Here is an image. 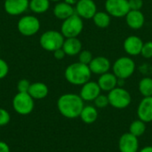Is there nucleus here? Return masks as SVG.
Masks as SVG:
<instances>
[{
  "label": "nucleus",
  "mask_w": 152,
  "mask_h": 152,
  "mask_svg": "<svg viewBox=\"0 0 152 152\" xmlns=\"http://www.w3.org/2000/svg\"><path fill=\"white\" fill-rule=\"evenodd\" d=\"M85 107L84 101L79 94H64L57 101V109L61 116L69 119L79 118L80 113Z\"/></svg>",
  "instance_id": "1"
},
{
  "label": "nucleus",
  "mask_w": 152,
  "mask_h": 152,
  "mask_svg": "<svg viewBox=\"0 0 152 152\" xmlns=\"http://www.w3.org/2000/svg\"><path fill=\"white\" fill-rule=\"evenodd\" d=\"M64 77L66 80L73 86H83L90 81L92 72L88 65L77 61L69 64L66 68Z\"/></svg>",
  "instance_id": "2"
},
{
  "label": "nucleus",
  "mask_w": 152,
  "mask_h": 152,
  "mask_svg": "<svg viewBox=\"0 0 152 152\" xmlns=\"http://www.w3.org/2000/svg\"><path fill=\"white\" fill-rule=\"evenodd\" d=\"M112 72L118 79H127L135 71L136 64L131 56H121L118 58L111 66Z\"/></svg>",
  "instance_id": "3"
},
{
  "label": "nucleus",
  "mask_w": 152,
  "mask_h": 152,
  "mask_svg": "<svg viewBox=\"0 0 152 152\" xmlns=\"http://www.w3.org/2000/svg\"><path fill=\"white\" fill-rule=\"evenodd\" d=\"M65 37L61 31L57 30H47L42 34L39 38V44L41 47L47 51L53 53L55 50L62 47Z\"/></svg>",
  "instance_id": "4"
},
{
  "label": "nucleus",
  "mask_w": 152,
  "mask_h": 152,
  "mask_svg": "<svg viewBox=\"0 0 152 152\" xmlns=\"http://www.w3.org/2000/svg\"><path fill=\"white\" fill-rule=\"evenodd\" d=\"M84 28V21L76 12L64 20L61 26V32L65 38L77 37Z\"/></svg>",
  "instance_id": "5"
},
{
  "label": "nucleus",
  "mask_w": 152,
  "mask_h": 152,
  "mask_svg": "<svg viewBox=\"0 0 152 152\" xmlns=\"http://www.w3.org/2000/svg\"><path fill=\"white\" fill-rule=\"evenodd\" d=\"M110 105L118 110L127 108L132 102V96L130 93L124 87L117 86L108 94Z\"/></svg>",
  "instance_id": "6"
},
{
  "label": "nucleus",
  "mask_w": 152,
  "mask_h": 152,
  "mask_svg": "<svg viewBox=\"0 0 152 152\" xmlns=\"http://www.w3.org/2000/svg\"><path fill=\"white\" fill-rule=\"evenodd\" d=\"M34 99L28 93H17L12 99V108L16 113L21 116L30 114L35 107Z\"/></svg>",
  "instance_id": "7"
},
{
  "label": "nucleus",
  "mask_w": 152,
  "mask_h": 152,
  "mask_svg": "<svg viewBox=\"0 0 152 152\" xmlns=\"http://www.w3.org/2000/svg\"><path fill=\"white\" fill-rule=\"evenodd\" d=\"M18 31L25 37H31L40 29V21L34 15L22 16L17 23Z\"/></svg>",
  "instance_id": "8"
},
{
  "label": "nucleus",
  "mask_w": 152,
  "mask_h": 152,
  "mask_svg": "<svg viewBox=\"0 0 152 152\" xmlns=\"http://www.w3.org/2000/svg\"><path fill=\"white\" fill-rule=\"evenodd\" d=\"M105 11L114 18H124L130 11L128 0H106Z\"/></svg>",
  "instance_id": "9"
},
{
  "label": "nucleus",
  "mask_w": 152,
  "mask_h": 152,
  "mask_svg": "<svg viewBox=\"0 0 152 152\" xmlns=\"http://www.w3.org/2000/svg\"><path fill=\"white\" fill-rule=\"evenodd\" d=\"M75 12L83 20L93 19L97 12V4L94 0H78L75 4Z\"/></svg>",
  "instance_id": "10"
},
{
  "label": "nucleus",
  "mask_w": 152,
  "mask_h": 152,
  "mask_svg": "<svg viewBox=\"0 0 152 152\" xmlns=\"http://www.w3.org/2000/svg\"><path fill=\"white\" fill-rule=\"evenodd\" d=\"M101 92L102 90L98 83L90 80L81 86L79 95L84 102H94L101 94Z\"/></svg>",
  "instance_id": "11"
},
{
  "label": "nucleus",
  "mask_w": 152,
  "mask_h": 152,
  "mask_svg": "<svg viewBox=\"0 0 152 152\" xmlns=\"http://www.w3.org/2000/svg\"><path fill=\"white\" fill-rule=\"evenodd\" d=\"M29 4V0H4V11L12 16H18L25 12Z\"/></svg>",
  "instance_id": "12"
},
{
  "label": "nucleus",
  "mask_w": 152,
  "mask_h": 152,
  "mask_svg": "<svg viewBox=\"0 0 152 152\" xmlns=\"http://www.w3.org/2000/svg\"><path fill=\"white\" fill-rule=\"evenodd\" d=\"M118 149L120 152H138L139 140L129 132L126 133L118 140Z\"/></svg>",
  "instance_id": "13"
},
{
  "label": "nucleus",
  "mask_w": 152,
  "mask_h": 152,
  "mask_svg": "<svg viewBox=\"0 0 152 152\" xmlns=\"http://www.w3.org/2000/svg\"><path fill=\"white\" fill-rule=\"evenodd\" d=\"M143 43L142 39L138 36H129L124 40L123 48L129 56H137L141 54Z\"/></svg>",
  "instance_id": "14"
},
{
  "label": "nucleus",
  "mask_w": 152,
  "mask_h": 152,
  "mask_svg": "<svg viewBox=\"0 0 152 152\" xmlns=\"http://www.w3.org/2000/svg\"><path fill=\"white\" fill-rule=\"evenodd\" d=\"M92 74L95 75H102L107 73L111 69V62L105 56H96L94 57L90 64L88 65Z\"/></svg>",
  "instance_id": "15"
},
{
  "label": "nucleus",
  "mask_w": 152,
  "mask_h": 152,
  "mask_svg": "<svg viewBox=\"0 0 152 152\" xmlns=\"http://www.w3.org/2000/svg\"><path fill=\"white\" fill-rule=\"evenodd\" d=\"M138 118L143 122H152V96L143 97L137 107Z\"/></svg>",
  "instance_id": "16"
},
{
  "label": "nucleus",
  "mask_w": 152,
  "mask_h": 152,
  "mask_svg": "<svg viewBox=\"0 0 152 152\" xmlns=\"http://www.w3.org/2000/svg\"><path fill=\"white\" fill-rule=\"evenodd\" d=\"M125 18L127 26L134 30L141 29L145 24V16L142 11L130 10Z\"/></svg>",
  "instance_id": "17"
},
{
  "label": "nucleus",
  "mask_w": 152,
  "mask_h": 152,
  "mask_svg": "<svg viewBox=\"0 0 152 152\" xmlns=\"http://www.w3.org/2000/svg\"><path fill=\"white\" fill-rule=\"evenodd\" d=\"M118 78L114 75V73L109 71L107 73L100 75L97 83L102 91L109 93L118 86Z\"/></svg>",
  "instance_id": "18"
},
{
  "label": "nucleus",
  "mask_w": 152,
  "mask_h": 152,
  "mask_svg": "<svg viewBox=\"0 0 152 152\" xmlns=\"http://www.w3.org/2000/svg\"><path fill=\"white\" fill-rule=\"evenodd\" d=\"M53 12L57 19L64 20L75 13V7L65 1H60L54 5Z\"/></svg>",
  "instance_id": "19"
},
{
  "label": "nucleus",
  "mask_w": 152,
  "mask_h": 152,
  "mask_svg": "<svg viewBox=\"0 0 152 152\" xmlns=\"http://www.w3.org/2000/svg\"><path fill=\"white\" fill-rule=\"evenodd\" d=\"M61 48L65 52L66 55L69 56L78 55V53L82 51V42L77 37L65 38Z\"/></svg>",
  "instance_id": "20"
},
{
  "label": "nucleus",
  "mask_w": 152,
  "mask_h": 152,
  "mask_svg": "<svg viewBox=\"0 0 152 152\" xmlns=\"http://www.w3.org/2000/svg\"><path fill=\"white\" fill-rule=\"evenodd\" d=\"M28 93L34 100H42L48 95L49 89L45 83L36 82L30 85Z\"/></svg>",
  "instance_id": "21"
},
{
  "label": "nucleus",
  "mask_w": 152,
  "mask_h": 152,
  "mask_svg": "<svg viewBox=\"0 0 152 152\" xmlns=\"http://www.w3.org/2000/svg\"><path fill=\"white\" fill-rule=\"evenodd\" d=\"M98 110L97 108L95 106H92V105H87L85 106L80 113L79 118H81V120L86 124V125H91L93 123H94L97 118H98Z\"/></svg>",
  "instance_id": "22"
},
{
  "label": "nucleus",
  "mask_w": 152,
  "mask_h": 152,
  "mask_svg": "<svg viewBox=\"0 0 152 152\" xmlns=\"http://www.w3.org/2000/svg\"><path fill=\"white\" fill-rule=\"evenodd\" d=\"M93 21L94 25L100 28H106L110 26L111 21V16L105 11H97V12L93 17Z\"/></svg>",
  "instance_id": "23"
},
{
  "label": "nucleus",
  "mask_w": 152,
  "mask_h": 152,
  "mask_svg": "<svg viewBox=\"0 0 152 152\" xmlns=\"http://www.w3.org/2000/svg\"><path fill=\"white\" fill-rule=\"evenodd\" d=\"M50 7V0H29L28 8L35 13H44Z\"/></svg>",
  "instance_id": "24"
},
{
  "label": "nucleus",
  "mask_w": 152,
  "mask_h": 152,
  "mask_svg": "<svg viewBox=\"0 0 152 152\" xmlns=\"http://www.w3.org/2000/svg\"><path fill=\"white\" fill-rule=\"evenodd\" d=\"M138 90L143 97L152 96V78L150 77H142L138 84Z\"/></svg>",
  "instance_id": "25"
},
{
  "label": "nucleus",
  "mask_w": 152,
  "mask_h": 152,
  "mask_svg": "<svg viewBox=\"0 0 152 152\" xmlns=\"http://www.w3.org/2000/svg\"><path fill=\"white\" fill-rule=\"evenodd\" d=\"M145 131H146V123L139 118L134 120L129 126V133L137 138L143 135Z\"/></svg>",
  "instance_id": "26"
},
{
  "label": "nucleus",
  "mask_w": 152,
  "mask_h": 152,
  "mask_svg": "<svg viewBox=\"0 0 152 152\" xmlns=\"http://www.w3.org/2000/svg\"><path fill=\"white\" fill-rule=\"evenodd\" d=\"M93 59H94L93 53L89 50H82L78 53V61L81 63L89 65Z\"/></svg>",
  "instance_id": "27"
},
{
  "label": "nucleus",
  "mask_w": 152,
  "mask_h": 152,
  "mask_svg": "<svg viewBox=\"0 0 152 152\" xmlns=\"http://www.w3.org/2000/svg\"><path fill=\"white\" fill-rule=\"evenodd\" d=\"M94 106H95L97 109H104V108H106L107 106L110 105L108 95H105V94H101L94 101Z\"/></svg>",
  "instance_id": "28"
},
{
  "label": "nucleus",
  "mask_w": 152,
  "mask_h": 152,
  "mask_svg": "<svg viewBox=\"0 0 152 152\" xmlns=\"http://www.w3.org/2000/svg\"><path fill=\"white\" fill-rule=\"evenodd\" d=\"M141 55L144 59H151L152 58V41H147L143 43Z\"/></svg>",
  "instance_id": "29"
},
{
  "label": "nucleus",
  "mask_w": 152,
  "mask_h": 152,
  "mask_svg": "<svg viewBox=\"0 0 152 152\" xmlns=\"http://www.w3.org/2000/svg\"><path fill=\"white\" fill-rule=\"evenodd\" d=\"M30 82L28 79H20L17 83V90L19 93H28L29 86H30Z\"/></svg>",
  "instance_id": "30"
},
{
  "label": "nucleus",
  "mask_w": 152,
  "mask_h": 152,
  "mask_svg": "<svg viewBox=\"0 0 152 152\" xmlns=\"http://www.w3.org/2000/svg\"><path fill=\"white\" fill-rule=\"evenodd\" d=\"M10 120H11L10 113L6 110L0 108V126H4L8 125Z\"/></svg>",
  "instance_id": "31"
},
{
  "label": "nucleus",
  "mask_w": 152,
  "mask_h": 152,
  "mask_svg": "<svg viewBox=\"0 0 152 152\" xmlns=\"http://www.w3.org/2000/svg\"><path fill=\"white\" fill-rule=\"evenodd\" d=\"M9 72V66L7 62L0 58V79L4 78Z\"/></svg>",
  "instance_id": "32"
},
{
  "label": "nucleus",
  "mask_w": 152,
  "mask_h": 152,
  "mask_svg": "<svg viewBox=\"0 0 152 152\" xmlns=\"http://www.w3.org/2000/svg\"><path fill=\"white\" fill-rule=\"evenodd\" d=\"M130 10L142 11L143 6V0H128Z\"/></svg>",
  "instance_id": "33"
},
{
  "label": "nucleus",
  "mask_w": 152,
  "mask_h": 152,
  "mask_svg": "<svg viewBox=\"0 0 152 152\" xmlns=\"http://www.w3.org/2000/svg\"><path fill=\"white\" fill-rule=\"evenodd\" d=\"M53 56H54V58L56 59V60H63L64 58H65V56H66V53H65V52L63 51V49L62 48H60V49H57V50H55L53 53Z\"/></svg>",
  "instance_id": "34"
},
{
  "label": "nucleus",
  "mask_w": 152,
  "mask_h": 152,
  "mask_svg": "<svg viewBox=\"0 0 152 152\" xmlns=\"http://www.w3.org/2000/svg\"><path fill=\"white\" fill-rule=\"evenodd\" d=\"M0 152H10L9 145L3 141H0Z\"/></svg>",
  "instance_id": "35"
},
{
  "label": "nucleus",
  "mask_w": 152,
  "mask_h": 152,
  "mask_svg": "<svg viewBox=\"0 0 152 152\" xmlns=\"http://www.w3.org/2000/svg\"><path fill=\"white\" fill-rule=\"evenodd\" d=\"M138 152H152V146H151V145L145 146L142 149H141Z\"/></svg>",
  "instance_id": "36"
},
{
  "label": "nucleus",
  "mask_w": 152,
  "mask_h": 152,
  "mask_svg": "<svg viewBox=\"0 0 152 152\" xmlns=\"http://www.w3.org/2000/svg\"><path fill=\"white\" fill-rule=\"evenodd\" d=\"M65 2H67L68 4H71V5H73L74 4H77V2L78 1V0H64Z\"/></svg>",
  "instance_id": "37"
},
{
  "label": "nucleus",
  "mask_w": 152,
  "mask_h": 152,
  "mask_svg": "<svg viewBox=\"0 0 152 152\" xmlns=\"http://www.w3.org/2000/svg\"><path fill=\"white\" fill-rule=\"evenodd\" d=\"M50 1H52V2H60L61 0H50Z\"/></svg>",
  "instance_id": "38"
},
{
  "label": "nucleus",
  "mask_w": 152,
  "mask_h": 152,
  "mask_svg": "<svg viewBox=\"0 0 152 152\" xmlns=\"http://www.w3.org/2000/svg\"><path fill=\"white\" fill-rule=\"evenodd\" d=\"M151 1H152V0H151Z\"/></svg>",
  "instance_id": "39"
}]
</instances>
